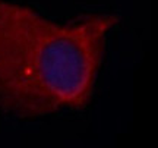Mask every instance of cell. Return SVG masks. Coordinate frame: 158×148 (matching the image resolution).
I'll return each instance as SVG.
<instances>
[{"mask_svg": "<svg viewBox=\"0 0 158 148\" xmlns=\"http://www.w3.org/2000/svg\"><path fill=\"white\" fill-rule=\"evenodd\" d=\"M117 23L114 13L56 22L28 5L0 0V113L35 120L84 110Z\"/></svg>", "mask_w": 158, "mask_h": 148, "instance_id": "obj_1", "label": "cell"}]
</instances>
